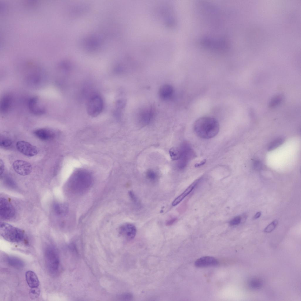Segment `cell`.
<instances>
[{
    "instance_id": "obj_1",
    "label": "cell",
    "mask_w": 301,
    "mask_h": 301,
    "mask_svg": "<svg viewBox=\"0 0 301 301\" xmlns=\"http://www.w3.org/2000/svg\"><path fill=\"white\" fill-rule=\"evenodd\" d=\"M194 129L195 133L199 137L204 139H210L217 134L219 126L215 118L210 116H203L195 121Z\"/></svg>"
},
{
    "instance_id": "obj_2",
    "label": "cell",
    "mask_w": 301,
    "mask_h": 301,
    "mask_svg": "<svg viewBox=\"0 0 301 301\" xmlns=\"http://www.w3.org/2000/svg\"><path fill=\"white\" fill-rule=\"evenodd\" d=\"M93 179L88 171L80 170L75 172L71 177L68 183L69 189L73 193L80 194L85 193L92 185Z\"/></svg>"
},
{
    "instance_id": "obj_3",
    "label": "cell",
    "mask_w": 301,
    "mask_h": 301,
    "mask_svg": "<svg viewBox=\"0 0 301 301\" xmlns=\"http://www.w3.org/2000/svg\"><path fill=\"white\" fill-rule=\"evenodd\" d=\"M0 229L1 236L9 242H19L24 238L25 233L23 230L8 223H1Z\"/></svg>"
},
{
    "instance_id": "obj_4",
    "label": "cell",
    "mask_w": 301,
    "mask_h": 301,
    "mask_svg": "<svg viewBox=\"0 0 301 301\" xmlns=\"http://www.w3.org/2000/svg\"><path fill=\"white\" fill-rule=\"evenodd\" d=\"M45 258L49 271L51 274H56L59 268L60 259L57 251L54 247H47L45 252Z\"/></svg>"
},
{
    "instance_id": "obj_5",
    "label": "cell",
    "mask_w": 301,
    "mask_h": 301,
    "mask_svg": "<svg viewBox=\"0 0 301 301\" xmlns=\"http://www.w3.org/2000/svg\"><path fill=\"white\" fill-rule=\"evenodd\" d=\"M103 102L101 97L97 94H93L89 97L87 104L88 114L92 117L98 116L102 112Z\"/></svg>"
},
{
    "instance_id": "obj_6",
    "label": "cell",
    "mask_w": 301,
    "mask_h": 301,
    "mask_svg": "<svg viewBox=\"0 0 301 301\" xmlns=\"http://www.w3.org/2000/svg\"><path fill=\"white\" fill-rule=\"evenodd\" d=\"M178 150V167L180 169H183L186 165L190 160L194 157L195 154L189 146L185 143H183Z\"/></svg>"
},
{
    "instance_id": "obj_7",
    "label": "cell",
    "mask_w": 301,
    "mask_h": 301,
    "mask_svg": "<svg viewBox=\"0 0 301 301\" xmlns=\"http://www.w3.org/2000/svg\"><path fill=\"white\" fill-rule=\"evenodd\" d=\"M16 210L12 204L6 198L0 199V215L3 219L10 220L13 218L16 214Z\"/></svg>"
},
{
    "instance_id": "obj_8",
    "label": "cell",
    "mask_w": 301,
    "mask_h": 301,
    "mask_svg": "<svg viewBox=\"0 0 301 301\" xmlns=\"http://www.w3.org/2000/svg\"><path fill=\"white\" fill-rule=\"evenodd\" d=\"M16 146L19 152L27 156H35L38 153V150L36 146L25 141H18L16 143Z\"/></svg>"
},
{
    "instance_id": "obj_9",
    "label": "cell",
    "mask_w": 301,
    "mask_h": 301,
    "mask_svg": "<svg viewBox=\"0 0 301 301\" xmlns=\"http://www.w3.org/2000/svg\"><path fill=\"white\" fill-rule=\"evenodd\" d=\"M14 170L18 174L25 176L29 174L32 170V166L29 163L22 160H17L13 163Z\"/></svg>"
},
{
    "instance_id": "obj_10",
    "label": "cell",
    "mask_w": 301,
    "mask_h": 301,
    "mask_svg": "<svg viewBox=\"0 0 301 301\" xmlns=\"http://www.w3.org/2000/svg\"><path fill=\"white\" fill-rule=\"evenodd\" d=\"M119 233L123 237L128 240H131L135 237L136 229L135 226L130 223H125L119 228Z\"/></svg>"
},
{
    "instance_id": "obj_11",
    "label": "cell",
    "mask_w": 301,
    "mask_h": 301,
    "mask_svg": "<svg viewBox=\"0 0 301 301\" xmlns=\"http://www.w3.org/2000/svg\"><path fill=\"white\" fill-rule=\"evenodd\" d=\"M139 114V121L140 123L143 125H147L154 116V108L152 106L147 107L142 110Z\"/></svg>"
},
{
    "instance_id": "obj_12",
    "label": "cell",
    "mask_w": 301,
    "mask_h": 301,
    "mask_svg": "<svg viewBox=\"0 0 301 301\" xmlns=\"http://www.w3.org/2000/svg\"><path fill=\"white\" fill-rule=\"evenodd\" d=\"M39 102L38 98L35 97L31 98L29 100L28 104L29 108L33 114L40 115L45 113V109Z\"/></svg>"
},
{
    "instance_id": "obj_13",
    "label": "cell",
    "mask_w": 301,
    "mask_h": 301,
    "mask_svg": "<svg viewBox=\"0 0 301 301\" xmlns=\"http://www.w3.org/2000/svg\"><path fill=\"white\" fill-rule=\"evenodd\" d=\"M34 135L39 139L43 141H49L53 139L55 136L52 130L46 128H41L35 130Z\"/></svg>"
},
{
    "instance_id": "obj_14",
    "label": "cell",
    "mask_w": 301,
    "mask_h": 301,
    "mask_svg": "<svg viewBox=\"0 0 301 301\" xmlns=\"http://www.w3.org/2000/svg\"><path fill=\"white\" fill-rule=\"evenodd\" d=\"M219 262L215 258L210 256H205L198 259L195 262V265L198 267L215 266Z\"/></svg>"
},
{
    "instance_id": "obj_15",
    "label": "cell",
    "mask_w": 301,
    "mask_h": 301,
    "mask_svg": "<svg viewBox=\"0 0 301 301\" xmlns=\"http://www.w3.org/2000/svg\"><path fill=\"white\" fill-rule=\"evenodd\" d=\"M27 283L29 286L31 288L38 287L39 281L36 273L31 270L27 271L25 273Z\"/></svg>"
},
{
    "instance_id": "obj_16",
    "label": "cell",
    "mask_w": 301,
    "mask_h": 301,
    "mask_svg": "<svg viewBox=\"0 0 301 301\" xmlns=\"http://www.w3.org/2000/svg\"><path fill=\"white\" fill-rule=\"evenodd\" d=\"M174 92L173 87L169 84L162 86L159 91V95L162 99L167 100L172 97Z\"/></svg>"
},
{
    "instance_id": "obj_17",
    "label": "cell",
    "mask_w": 301,
    "mask_h": 301,
    "mask_svg": "<svg viewBox=\"0 0 301 301\" xmlns=\"http://www.w3.org/2000/svg\"><path fill=\"white\" fill-rule=\"evenodd\" d=\"M11 97L9 95H5L2 98L1 102L0 109L2 113H6L8 111L11 105Z\"/></svg>"
},
{
    "instance_id": "obj_18",
    "label": "cell",
    "mask_w": 301,
    "mask_h": 301,
    "mask_svg": "<svg viewBox=\"0 0 301 301\" xmlns=\"http://www.w3.org/2000/svg\"><path fill=\"white\" fill-rule=\"evenodd\" d=\"M196 182H195L187 188L181 194L177 197L173 201L172 205L175 206L178 204L194 188L196 185Z\"/></svg>"
},
{
    "instance_id": "obj_19",
    "label": "cell",
    "mask_w": 301,
    "mask_h": 301,
    "mask_svg": "<svg viewBox=\"0 0 301 301\" xmlns=\"http://www.w3.org/2000/svg\"><path fill=\"white\" fill-rule=\"evenodd\" d=\"M6 261L9 265L16 268H21L24 265V262L21 260L15 257H9L6 258Z\"/></svg>"
},
{
    "instance_id": "obj_20",
    "label": "cell",
    "mask_w": 301,
    "mask_h": 301,
    "mask_svg": "<svg viewBox=\"0 0 301 301\" xmlns=\"http://www.w3.org/2000/svg\"><path fill=\"white\" fill-rule=\"evenodd\" d=\"M53 209L56 213L60 215H66L68 211V205L64 203H55L53 205Z\"/></svg>"
},
{
    "instance_id": "obj_21",
    "label": "cell",
    "mask_w": 301,
    "mask_h": 301,
    "mask_svg": "<svg viewBox=\"0 0 301 301\" xmlns=\"http://www.w3.org/2000/svg\"><path fill=\"white\" fill-rule=\"evenodd\" d=\"M282 138H278L271 142L267 147V150L271 151L274 150L281 145L284 142Z\"/></svg>"
},
{
    "instance_id": "obj_22",
    "label": "cell",
    "mask_w": 301,
    "mask_h": 301,
    "mask_svg": "<svg viewBox=\"0 0 301 301\" xmlns=\"http://www.w3.org/2000/svg\"><path fill=\"white\" fill-rule=\"evenodd\" d=\"M40 290L38 287L31 288L29 292L30 298L32 300L37 298L40 295Z\"/></svg>"
},
{
    "instance_id": "obj_23",
    "label": "cell",
    "mask_w": 301,
    "mask_h": 301,
    "mask_svg": "<svg viewBox=\"0 0 301 301\" xmlns=\"http://www.w3.org/2000/svg\"><path fill=\"white\" fill-rule=\"evenodd\" d=\"M146 176L149 180L152 182H155L158 179V176L156 173L151 170H148L147 171Z\"/></svg>"
},
{
    "instance_id": "obj_24",
    "label": "cell",
    "mask_w": 301,
    "mask_h": 301,
    "mask_svg": "<svg viewBox=\"0 0 301 301\" xmlns=\"http://www.w3.org/2000/svg\"><path fill=\"white\" fill-rule=\"evenodd\" d=\"M282 100V97L281 95H279L275 97L270 101L269 104L270 107L272 108L280 104Z\"/></svg>"
},
{
    "instance_id": "obj_25",
    "label": "cell",
    "mask_w": 301,
    "mask_h": 301,
    "mask_svg": "<svg viewBox=\"0 0 301 301\" xmlns=\"http://www.w3.org/2000/svg\"><path fill=\"white\" fill-rule=\"evenodd\" d=\"M278 224V221L275 220L268 225L264 229L265 232L269 233L272 231L276 228Z\"/></svg>"
},
{
    "instance_id": "obj_26",
    "label": "cell",
    "mask_w": 301,
    "mask_h": 301,
    "mask_svg": "<svg viewBox=\"0 0 301 301\" xmlns=\"http://www.w3.org/2000/svg\"><path fill=\"white\" fill-rule=\"evenodd\" d=\"M12 144L11 141L7 139L1 140L0 143V146L4 148L9 147L11 146Z\"/></svg>"
},
{
    "instance_id": "obj_27",
    "label": "cell",
    "mask_w": 301,
    "mask_h": 301,
    "mask_svg": "<svg viewBox=\"0 0 301 301\" xmlns=\"http://www.w3.org/2000/svg\"><path fill=\"white\" fill-rule=\"evenodd\" d=\"M241 220V217L240 216L235 217L230 221L229 222L230 225H235L240 223Z\"/></svg>"
},
{
    "instance_id": "obj_28",
    "label": "cell",
    "mask_w": 301,
    "mask_h": 301,
    "mask_svg": "<svg viewBox=\"0 0 301 301\" xmlns=\"http://www.w3.org/2000/svg\"><path fill=\"white\" fill-rule=\"evenodd\" d=\"M128 195L131 201L135 204H138V200L137 197L134 193L132 191L128 192Z\"/></svg>"
},
{
    "instance_id": "obj_29",
    "label": "cell",
    "mask_w": 301,
    "mask_h": 301,
    "mask_svg": "<svg viewBox=\"0 0 301 301\" xmlns=\"http://www.w3.org/2000/svg\"><path fill=\"white\" fill-rule=\"evenodd\" d=\"M253 167L254 169L256 170H259L261 169L262 167V164L261 162L259 160H255L254 162Z\"/></svg>"
},
{
    "instance_id": "obj_30",
    "label": "cell",
    "mask_w": 301,
    "mask_h": 301,
    "mask_svg": "<svg viewBox=\"0 0 301 301\" xmlns=\"http://www.w3.org/2000/svg\"><path fill=\"white\" fill-rule=\"evenodd\" d=\"M132 296L130 294H126L123 295L121 296V298L124 300H130L132 299Z\"/></svg>"
},
{
    "instance_id": "obj_31",
    "label": "cell",
    "mask_w": 301,
    "mask_h": 301,
    "mask_svg": "<svg viewBox=\"0 0 301 301\" xmlns=\"http://www.w3.org/2000/svg\"><path fill=\"white\" fill-rule=\"evenodd\" d=\"M4 169V162L1 159L0 160V175L3 174Z\"/></svg>"
},
{
    "instance_id": "obj_32",
    "label": "cell",
    "mask_w": 301,
    "mask_h": 301,
    "mask_svg": "<svg viewBox=\"0 0 301 301\" xmlns=\"http://www.w3.org/2000/svg\"><path fill=\"white\" fill-rule=\"evenodd\" d=\"M177 219L175 218H173L168 220L166 222V225L167 226H170L173 224L176 221Z\"/></svg>"
},
{
    "instance_id": "obj_33",
    "label": "cell",
    "mask_w": 301,
    "mask_h": 301,
    "mask_svg": "<svg viewBox=\"0 0 301 301\" xmlns=\"http://www.w3.org/2000/svg\"><path fill=\"white\" fill-rule=\"evenodd\" d=\"M261 215V213L260 212L257 213L254 216L253 218L254 219H256L259 218Z\"/></svg>"
}]
</instances>
